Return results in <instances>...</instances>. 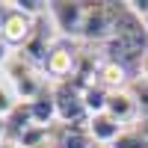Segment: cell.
Here are the masks:
<instances>
[{
	"label": "cell",
	"instance_id": "d4e9b609",
	"mask_svg": "<svg viewBox=\"0 0 148 148\" xmlns=\"http://www.w3.org/2000/svg\"><path fill=\"white\" fill-rule=\"evenodd\" d=\"M95 148H98V145H95Z\"/></svg>",
	"mask_w": 148,
	"mask_h": 148
},
{
	"label": "cell",
	"instance_id": "5bb4252c",
	"mask_svg": "<svg viewBox=\"0 0 148 148\" xmlns=\"http://www.w3.org/2000/svg\"><path fill=\"white\" fill-rule=\"evenodd\" d=\"M9 6L18 9V12H24V15H30V18H36V21H39L45 12H47V9H45L47 3H42V0H12Z\"/></svg>",
	"mask_w": 148,
	"mask_h": 148
},
{
	"label": "cell",
	"instance_id": "4fadbf2b",
	"mask_svg": "<svg viewBox=\"0 0 148 148\" xmlns=\"http://www.w3.org/2000/svg\"><path fill=\"white\" fill-rule=\"evenodd\" d=\"M51 142V127H42V125H30L27 130L18 136V148H42Z\"/></svg>",
	"mask_w": 148,
	"mask_h": 148
},
{
	"label": "cell",
	"instance_id": "ac0fdd59",
	"mask_svg": "<svg viewBox=\"0 0 148 148\" xmlns=\"http://www.w3.org/2000/svg\"><path fill=\"white\" fill-rule=\"evenodd\" d=\"M127 6H130L133 12H136V15H139L142 21L148 18V0H130V3H127Z\"/></svg>",
	"mask_w": 148,
	"mask_h": 148
},
{
	"label": "cell",
	"instance_id": "2e32d148",
	"mask_svg": "<svg viewBox=\"0 0 148 148\" xmlns=\"http://www.w3.org/2000/svg\"><path fill=\"white\" fill-rule=\"evenodd\" d=\"M15 107H18V98H15V92H12L9 83H3L0 86V116H9Z\"/></svg>",
	"mask_w": 148,
	"mask_h": 148
},
{
	"label": "cell",
	"instance_id": "277c9868",
	"mask_svg": "<svg viewBox=\"0 0 148 148\" xmlns=\"http://www.w3.org/2000/svg\"><path fill=\"white\" fill-rule=\"evenodd\" d=\"M36 33V18L24 15L18 9H9L6 18H3V27H0V36L6 39L9 47H24Z\"/></svg>",
	"mask_w": 148,
	"mask_h": 148
},
{
	"label": "cell",
	"instance_id": "8992f818",
	"mask_svg": "<svg viewBox=\"0 0 148 148\" xmlns=\"http://www.w3.org/2000/svg\"><path fill=\"white\" fill-rule=\"evenodd\" d=\"M51 148H95L86 125H62L51 127Z\"/></svg>",
	"mask_w": 148,
	"mask_h": 148
},
{
	"label": "cell",
	"instance_id": "30bf717a",
	"mask_svg": "<svg viewBox=\"0 0 148 148\" xmlns=\"http://www.w3.org/2000/svg\"><path fill=\"white\" fill-rule=\"evenodd\" d=\"M95 80L104 86V89L110 92H119V89H127V68L125 62H116V59H107V62H101V68H98Z\"/></svg>",
	"mask_w": 148,
	"mask_h": 148
},
{
	"label": "cell",
	"instance_id": "ba28073f",
	"mask_svg": "<svg viewBox=\"0 0 148 148\" xmlns=\"http://www.w3.org/2000/svg\"><path fill=\"white\" fill-rule=\"evenodd\" d=\"M107 113L121 125H130V121H139V104L130 89H119V92H110Z\"/></svg>",
	"mask_w": 148,
	"mask_h": 148
},
{
	"label": "cell",
	"instance_id": "e0dca14e",
	"mask_svg": "<svg viewBox=\"0 0 148 148\" xmlns=\"http://www.w3.org/2000/svg\"><path fill=\"white\" fill-rule=\"evenodd\" d=\"M130 92H133V98H136V104H139V119H145V116H148V83H145V80L133 83Z\"/></svg>",
	"mask_w": 148,
	"mask_h": 148
},
{
	"label": "cell",
	"instance_id": "ffe728a7",
	"mask_svg": "<svg viewBox=\"0 0 148 148\" xmlns=\"http://www.w3.org/2000/svg\"><path fill=\"white\" fill-rule=\"evenodd\" d=\"M139 74H142V80L148 83V51H145V56L139 59Z\"/></svg>",
	"mask_w": 148,
	"mask_h": 148
},
{
	"label": "cell",
	"instance_id": "44dd1931",
	"mask_svg": "<svg viewBox=\"0 0 148 148\" xmlns=\"http://www.w3.org/2000/svg\"><path fill=\"white\" fill-rule=\"evenodd\" d=\"M136 130H139V133H142V136H145V142H148V116H145V119H139V121H136Z\"/></svg>",
	"mask_w": 148,
	"mask_h": 148
},
{
	"label": "cell",
	"instance_id": "603a6c76",
	"mask_svg": "<svg viewBox=\"0 0 148 148\" xmlns=\"http://www.w3.org/2000/svg\"><path fill=\"white\" fill-rule=\"evenodd\" d=\"M6 12H9V9H6V3H0V27H3V18H6Z\"/></svg>",
	"mask_w": 148,
	"mask_h": 148
},
{
	"label": "cell",
	"instance_id": "7c38bea8",
	"mask_svg": "<svg viewBox=\"0 0 148 148\" xmlns=\"http://www.w3.org/2000/svg\"><path fill=\"white\" fill-rule=\"evenodd\" d=\"M107 101H110V89H104L98 80H92L83 89V104H86V113H89V116L107 113Z\"/></svg>",
	"mask_w": 148,
	"mask_h": 148
},
{
	"label": "cell",
	"instance_id": "52a82bcc",
	"mask_svg": "<svg viewBox=\"0 0 148 148\" xmlns=\"http://www.w3.org/2000/svg\"><path fill=\"white\" fill-rule=\"evenodd\" d=\"M86 127H89V136L95 145H113L121 133H125V125L116 121L110 113H98V116H89L86 121Z\"/></svg>",
	"mask_w": 148,
	"mask_h": 148
},
{
	"label": "cell",
	"instance_id": "7402d4cb",
	"mask_svg": "<svg viewBox=\"0 0 148 148\" xmlns=\"http://www.w3.org/2000/svg\"><path fill=\"white\" fill-rule=\"evenodd\" d=\"M6 142V116H0V145Z\"/></svg>",
	"mask_w": 148,
	"mask_h": 148
},
{
	"label": "cell",
	"instance_id": "7a4b0ae2",
	"mask_svg": "<svg viewBox=\"0 0 148 148\" xmlns=\"http://www.w3.org/2000/svg\"><path fill=\"white\" fill-rule=\"evenodd\" d=\"M80 36L86 42H110L113 39V12H110V3H86Z\"/></svg>",
	"mask_w": 148,
	"mask_h": 148
},
{
	"label": "cell",
	"instance_id": "9c48e42d",
	"mask_svg": "<svg viewBox=\"0 0 148 148\" xmlns=\"http://www.w3.org/2000/svg\"><path fill=\"white\" fill-rule=\"evenodd\" d=\"M30 110H33V121L42 127H51L56 121V98H53V86H45L30 101Z\"/></svg>",
	"mask_w": 148,
	"mask_h": 148
},
{
	"label": "cell",
	"instance_id": "3957f363",
	"mask_svg": "<svg viewBox=\"0 0 148 148\" xmlns=\"http://www.w3.org/2000/svg\"><path fill=\"white\" fill-rule=\"evenodd\" d=\"M47 12H51V18H53V27L62 36H80L83 33L86 3H65V0H56V3H47Z\"/></svg>",
	"mask_w": 148,
	"mask_h": 148
},
{
	"label": "cell",
	"instance_id": "cb8c5ba5",
	"mask_svg": "<svg viewBox=\"0 0 148 148\" xmlns=\"http://www.w3.org/2000/svg\"><path fill=\"white\" fill-rule=\"evenodd\" d=\"M145 27H148V18H145Z\"/></svg>",
	"mask_w": 148,
	"mask_h": 148
},
{
	"label": "cell",
	"instance_id": "d6986e66",
	"mask_svg": "<svg viewBox=\"0 0 148 148\" xmlns=\"http://www.w3.org/2000/svg\"><path fill=\"white\" fill-rule=\"evenodd\" d=\"M12 59V51H9V45H6V39L3 36H0V68H3L6 62Z\"/></svg>",
	"mask_w": 148,
	"mask_h": 148
},
{
	"label": "cell",
	"instance_id": "5b68a950",
	"mask_svg": "<svg viewBox=\"0 0 148 148\" xmlns=\"http://www.w3.org/2000/svg\"><path fill=\"white\" fill-rule=\"evenodd\" d=\"M45 74L53 77L56 83H65L77 74V53L68 51V47H51V53L45 59Z\"/></svg>",
	"mask_w": 148,
	"mask_h": 148
},
{
	"label": "cell",
	"instance_id": "6da1fadb",
	"mask_svg": "<svg viewBox=\"0 0 148 148\" xmlns=\"http://www.w3.org/2000/svg\"><path fill=\"white\" fill-rule=\"evenodd\" d=\"M53 98H56V121L62 125H83L89 121V113H86V104H83V89L77 83H56L53 86Z\"/></svg>",
	"mask_w": 148,
	"mask_h": 148
},
{
	"label": "cell",
	"instance_id": "8fae6325",
	"mask_svg": "<svg viewBox=\"0 0 148 148\" xmlns=\"http://www.w3.org/2000/svg\"><path fill=\"white\" fill-rule=\"evenodd\" d=\"M30 125H36V121H33V110H30V104L18 101V107L6 116V142L15 145V142H18V136H21V133L27 130Z\"/></svg>",
	"mask_w": 148,
	"mask_h": 148
},
{
	"label": "cell",
	"instance_id": "9a60e30c",
	"mask_svg": "<svg viewBox=\"0 0 148 148\" xmlns=\"http://www.w3.org/2000/svg\"><path fill=\"white\" fill-rule=\"evenodd\" d=\"M110 148H148V142H145L142 133L133 127V130H125V133H121V136H119L113 145H110Z\"/></svg>",
	"mask_w": 148,
	"mask_h": 148
}]
</instances>
